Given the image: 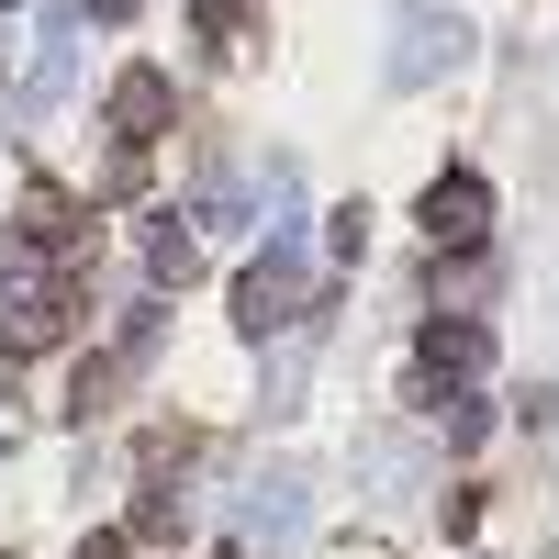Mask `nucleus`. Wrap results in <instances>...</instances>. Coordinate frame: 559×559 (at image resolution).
I'll return each mask as SVG.
<instances>
[{"mask_svg": "<svg viewBox=\"0 0 559 559\" xmlns=\"http://www.w3.org/2000/svg\"><path fill=\"white\" fill-rule=\"evenodd\" d=\"M112 123H123V146H146V134L168 123V79H157V68H123V90H112Z\"/></svg>", "mask_w": 559, "mask_h": 559, "instance_id": "nucleus-2", "label": "nucleus"}, {"mask_svg": "<svg viewBox=\"0 0 559 559\" xmlns=\"http://www.w3.org/2000/svg\"><path fill=\"white\" fill-rule=\"evenodd\" d=\"M481 213H492L481 179L459 168V179H437V191H426V236H437V247H481Z\"/></svg>", "mask_w": 559, "mask_h": 559, "instance_id": "nucleus-1", "label": "nucleus"}]
</instances>
